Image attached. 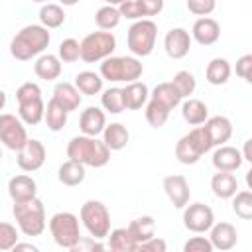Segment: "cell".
Listing matches in <instances>:
<instances>
[{
	"label": "cell",
	"mask_w": 252,
	"mask_h": 252,
	"mask_svg": "<svg viewBox=\"0 0 252 252\" xmlns=\"http://www.w3.org/2000/svg\"><path fill=\"white\" fill-rule=\"evenodd\" d=\"M49 41H51V35L47 28H43L41 24H30L12 37L10 53L18 61H30L32 57L41 55L49 45Z\"/></svg>",
	"instance_id": "1"
},
{
	"label": "cell",
	"mask_w": 252,
	"mask_h": 252,
	"mask_svg": "<svg viewBox=\"0 0 252 252\" xmlns=\"http://www.w3.org/2000/svg\"><path fill=\"white\" fill-rule=\"evenodd\" d=\"M67 158L89 167H104L110 161V150L96 136H75L67 144Z\"/></svg>",
	"instance_id": "2"
},
{
	"label": "cell",
	"mask_w": 252,
	"mask_h": 252,
	"mask_svg": "<svg viewBox=\"0 0 252 252\" xmlns=\"http://www.w3.org/2000/svg\"><path fill=\"white\" fill-rule=\"evenodd\" d=\"M12 215L16 219L18 230L26 236H39L45 230V205L37 197L14 203Z\"/></svg>",
	"instance_id": "3"
},
{
	"label": "cell",
	"mask_w": 252,
	"mask_h": 252,
	"mask_svg": "<svg viewBox=\"0 0 252 252\" xmlns=\"http://www.w3.org/2000/svg\"><path fill=\"white\" fill-rule=\"evenodd\" d=\"M144 73V65L138 57L128 55H108L100 63V77L110 83H132Z\"/></svg>",
	"instance_id": "4"
},
{
	"label": "cell",
	"mask_w": 252,
	"mask_h": 252,
	"mask_svg": "<svg viewBox=\"0 0 252 252\" xmlns=\"http://www.w3.org/2000/svg\"><path fill=\"white\" fill-rule=\"evenodd\" d=\"M16 100H18V116L24 124L35 126L43 120V110L45 102L41 98V89L37 83H24L16 91Z\"/></svg>",
	"instance_id": "5"
},
{
	"label": "cell",
	"mask_w": 252,
	"mask_h": 252,
	"mask_svg": "<svg viewBox=\"0 0 252 252\" xmlns=\"http://www.w3.org/2000/svg\"><path fill=\"white\" fill-rule=\"evenodd\" d=\"M156 37H158V26L154 20L142 18L136 20L126 33V45L132 51L134 57H148L154 51L156 45Z\"/></svg>",
	"instance_id": "6"
},
{
	"label": "cell",
	"mask_w": 252,
	"mask_h": 252,
	"mask_svg": "<svg viewBox=\"0 0 252 252\" xmlns=\"http://www.w3.org/2000/svg\"><path fill=\"white\" fill-rule=\"evenodd\" d=\"M211 142L203 130V126L199 124L197 128H193L191 132H187L185 136L179 138V142L175 144V158L179 163L183 165H193L197 163L203 154H207L211 150Z\"/></svg>",
	"instance_id": "7"
},
{
	"label": "cell",
	"mask_w": 252,
	"mask_h": 252,
	"mask_svg": "<svg viewBox=\"0 0 252 252\" xmlns=\"http://www.w3.org/2000/svg\"><path fill=\"white\" fill-rule=\"evenodd\" d=\"M85 228L89 230V234L93 238H106L108 232H110V213L106 209V205L102 201H96V199H89L83 203L81 207V213H79Z\"/></svg>",
	"instance_id": "8"
},
{
	"label": "cell",
	"mask_w": 252,
	"mask_h": 252,
	"mask_svg": "<svg viewBox=\"0 0 252 252\" xmlns=\"http://www.w3.org/2000/svg\"><path fill=\"white\" fill-rule=\"evenodd\" d=\"M79 45H81V59L85 63H98V61H102L114 53L116 37L112 32L98 30V32L85 35Z\"/></svg>",
	"instance_id": "9"
},
{
	"label": "cell",
	"mask_w": 252,
	"mask_h": 252,
	"mask_svg": "<svg viewBox=\"0 0 252 252\" xmlns=\"http://www.w3.org/2000/svg\"><path fill=\"white\" fill-rule=\"evenodd\" d=\"M49 232H51V236H53L57 246L71 250L81 238V228H79L77 215H73L69 211L55 213L49 219Z\"/></svg>",
	"instance_id": "10"
},
{
	"label": "cell",
	"mask_w": 252,
	"mask_h": 252,
	"mask_svg": "<svg viewBox=\"0 0 252 252\" xmlns=\"http://www.w3.org/2000/svg\"><path fill=\"white\" fill-rule=\"evenodd\" d=\"M28 140V132L20 116L16 114H0V144L12 152H18Z\"/></svg>",
	"instance_id": "11"
},
{
	"label": "cell",
	"mask_w": 252,
	"mask_h": 252,
	"mask_svg": "<svg viewBox=\"0 0 252 252\" xmlns=\"http://www.w3.org/2000/svg\"><path fill=\"white\" fill-rule=\"evenodd\" d=\"M215 222V213L209 205L205 203H187L183 207V224L187 230L195 232V234H201V232H207Z\"/></svg>",
	"instance_id": "12"
},
{
	"label": "cell",
	"mask_w": 252,
	"mask_h": 252,
	"mask_svg": "<svg viewBox=\"0 0 252 252\" xmlns=\"http://www.w3.org/2000/svg\"><path fill=\"white\" fill-rule=\"evenodd\" d=\"M45 156H47V150H45V146L39 142V140H26V144L18 150V158H16V161H18V167L22 169V171H37L41 165H43V161H45Z\"/></svg>",
	"instance_id": "13"
},
{
	"label": "cell",
	"mask_w": 252,
	"mask_h": 252,
	"mask_svg": "<svg viewBox=\"0 0 252 252\" xmlns=\"http://www.w3.org/2000/svg\"><path fill=\"white\" fill-rule=\"evenodd\" d=\"M191 33L183 28H171L163 37V49L171 59H183L191 49Z\"/></svg>",
	"instance_id": "14"
},
{
	"label": "cell",
	"mask_w": 252,
	"mask_h": 252,
	"mask_svg": "<svg viewBox=\"0 0 252 252\" xmlns=\"http://www.w3.org/2000/svg\"><path fill=\"white\" fill-rule=\"evenodd\" d=\"M163 191L167 195V199L171 201V205L175 209H183L187 203H189V197H191V189H189V183L183 175L175 173V175H165L163 177Z\"/></svg>",
	"instance_id": "15"
},
{
	"label": "cell",
	"mask_w": 252,
	"mask_h": 252,
	"mask_svg": "<svg viewBox=\"0 0 252 252\" xmlns=\"http://www.w3.org/2000/svg\"><path fill=\"white\" fill-rule=\"evenodd\" d=\"M220 37V26L215 18L203 16L193 24L191 30V39H195L199 45H213Z\"/></svg>",
	"instance_id": "16"
},
{
	"label": "cell",
	"mask_w": 252,
	"mask_h": 252,
	"mask_svg": "<svg viewBox=\"0 0 252 252\" xmlns=\"http://www.w3.org/2000/svg\"><path fill=\"white\" fill-rule=\"evenodd\" d=\"M203 124H205L203 130H205V134H207V138H209L213 148L215 146H222L232 136V124H230V120L226 116H213V118H207Z\"/></svg>",
	"instance_id": "17"
},
{
	"label": "cell",
	"mask_w": 252,
	"mask_h": 252,
	"mask_svg": "<svg viewBox=\"0 0 252 252\" xmlns=\"http://www.w3.org/2000/svg\"><path fill=\"white\" fill-rule=\"evenodd\" d=\"M209 230H211L209 240H211L213 248L226 252V250H230V248H234V246H236L238 232H236L234 224L224 222V220H222V222H213V226H211Z\"/></svg>",
	"instance_id": "18"
},
{
	"label": "cell",
	"mask_w": 252,
	"mask_h": 252,
	"mask_svg": "<svg viewBox=\"0 0 252 252\" xmlns=\"http://www.w3.org/2000/svg\"><path fill=\"white\" fill-rule=\"evenodd\" d=\"M242 154L234 146H219L213 154V165L217 171H236L242 165Z\"/></svg>",
	"instance_id": "19"
},
{
	"label": "cell",
	"mask_w": 252,
	"mask_h": 252,
	"mask_svg": "<svg viewBox=\"0 0 252 252\" xmlns=\"http://www.w3.org/2000/svg\"><path fill=\"white\" fill-rule=\"evenodd\" d=\"M8 195H10V199L14 203L33 199L37 195V183L30 175H24V173L22 175H14L8 181Z\"/></svg>",
	"instance_id": "20"
},
{
	"label": "cell",
	"mask_w": 252,
	"mask_h": 252,
	"mask_svg": "<svg viewBox=\"0 0 252 252\" xmlns=\"http://www.w3.org/2000/svg\"><path fill=\"white\" fill-rule=\"evenodd\" d=\"M104 126H106V114L98 106H87L81 112L79 128L85 136H98V134H102Z\"/></svg>",
	"instance_id": "21"
},
{
	"label": "cell",
	"mask_w": 252,
	"mask_h": 252,
	"mask_svg": "<svg viewBox=\"0 0 252 252\" xmlns=\"http://www.w3.org/2000/svg\"><path fill=\"white\" fill-rule=\"evenodd\" d=\"M51 98L59 106H63L67 112L77 110L79 104H81V93H79V89L75 85H71V83H65V81H61V83H57L53 87V96Z\"/></svg>",
	"instance_id": "22"
},
{
	"label": "cell",
	"mask_w": 252,
	"mask_h": 252,
	"mask_svg": "<svg viewBox=\"0 0 252 252\" xmlns=\"http://www.w3.org/2000/svg\"><path fill=\"white\" fill-rule=\"evenodd\" d=\"M122 96H124V106L128 110H138L148 102L150 91H148L146 83L132 81V83H126V87L122 89Z\"/></svg>",
	"instance_id": "23"
},
{
	"label": "cell",
	"mask_w": 252,
	"mask_h": 252,
	"mask_svg": "<svg viewBox=\"0 0 252 252\" xmlns=\"http://www.w3.org/2000/svg\"><path fill=\"white\" fill-rule=\"evenodd\" d=\"M211 189L219 199H230L238 191V179L232 171H217L211 177Z\"/></svg>",
	"instance_id": "24"
},
{
	"label": "cell",
	"mask_w": 252,
	"mask_h": 252,
	"mask_svg": "<svg viewBox=\"0 0 252 252\" xmlns=\"http://www.w3.org/2000/svg\"><path fill=\"white\" fill-rule=\"evenodd\" d=\"M33 73L43 81H55L61 75V59L53 53H41L33 63Z\"/></svg>",
	"instance_id": "25"
},
{
	"label": "cell",
	"mask_w": 252,
	"mask_h": 252,
	"mask_svg": "<svg viewBox=\"0 0 252 252\" xmlns=\"http://www.w3.org/2000/svg\"><path fill=\"white\" fill-rule=\"evenodd\" d=\"M128 140H130V134H128L126 126L120 124V122L106 124L104 130H102V142L106 144V148L110 152H118V150L126 148Z\"/></svg>",
	"instance_id": "26"
},
{
	"label": "cell",
	"mask_w": 252,
	"mask_h": 252,
	"mask_svg": "<svg viewBox=\"0 0 252 252\" xmlns=\"http://www.w3.org/2000/svg\"><path fill=\"white\" fill-rule=\"evenodd\" d=\"M85 165L75 161V159H67L59 165V171H57V179L59 183L67 185V187H75V185H81L85 181Z\"/></svg>",
	"instance_id": "27"
},
{
	"label": "cell",
	"mask_w": 252,
	"mask_h": 252,
	"mask_svg": "<svg viewBox=\"0 0 252 252\" xmlns=\"http://www.w3.org/2000/svg\"><path fill=\"white\" fill-rule=\"evenodd\" d=\"M181 114H183V120L191 126H199L203 124L207 118H209V108L203 100L199 98H187L183 104H181Z\"/></svg>",
	"instance_id": "28"
},
{
	"label": "cell",
	"mask_w": 252,
	"mask_h": 252,
	"mask_svg": "<svg viewBox=\"0 0 252 252\" xmlns=\"http://www.w3.org/2000/svg\"><path fill=\"white\" fill-rule=\"evenodd\" d=\"M126 228H128L130 236L134 238V242L142 244L144 240H148L156 234V219L150 217V215H142V217L134 219Z\"/></svg>",
	"instance_id": "29"
},
{
	"label": "cell",
	"mask_w": 252,
	"mask_h": 252,
	"mask_svg": "<svg viewBox=\"0 0 252 252\" xmlns=\"http://www.w3.org/2000/svg\"><path fill=\"white\" fill-rule=\"evenodd\" d=\"M230 73H232L230 63H228L224 57H215V59H211L209 65H207V69H205L207 81H209L211 85H215V87L224 85V83L230 79Z\"/></svg>",
	"instance_id": "30"
},
{
	"label": "cell",
	"mask_w": 252,
	"mask_h": 252,
	"mask_svg": "<svg viewBox=\"0 0 252 252\" xmlns=\"http://www.w3.org/2000/svg\"><path fill=\"white\" fill-rule=\"evenodd\" d=\"M150 98H154V100L161 102V104H163V106H167L169 110L177 108V106L181 104V100H183V98H181V94L177 93V89L173 87V83H171V81L156 85V87H154V91H152V94H150Z\"/></svg>",
	"instance_id": "31"
},
{
	"label": "cell",
	"mask_w": 252,
	"mask_h": 252,
	"mask_svg": "<svg viewBox=\"0 0 252 252\" xmlns=\"http://www.w3.org/2000/svg\"><path fill=\"white\" fill-rule=\"evenodd\" d=\"M102 77L94 71H81L77 73L75 77V87L79 89L81 94H87V96H94L102 91Z\"/></svg>",
	"instance_id": "32"
},
{
	"label": "cell",
	"mask_w": 252,
	"mask_h": 252,
	"mask_svg": "<svg viewBox=\"0 0 252 252\" xmlns=\"http://www.w3.org/2000/svg\"><path fill=\"white\" fill-rule=\"evenodd\" d=\"M67 116H69V112H67L63 106H59L53 98L47 100L45 110H43V120H45L47 128H49L51 132H59V130H63L65 124H67Z\"/></svg>",
	"instance_id": "33"
},
{
	"label": "cell",
	"mask_w": 252,
	"mask_h": 252,
	"mask_svg": "<svg viewBox=\"0 0 252 252\" xmlns=\"http://www.w3.org/2000/svg\"><path fill=\"white\" fill-rule=\"evenodd\" d=\"M106 238H108V248L114 252H136L138 250V244L130 236L128 228H114L108 232Z\"/></svg>",
	"instance_id": "34"
},
{
	"label": "cell",
	"mask_w": 252,
	"mask_h": 252,
	"mask_svg": "<svg viewBox=\"0 0 252 252\" xmlns=\"http://www.w3.org/2000/svg\"><path fill=\"white\" fill-rule=\"evenodd\" d=\"M39 22L43 28L47 30H55V28H61L65 24V12L59 4H43L39 8Z\"/></svg>",
	"instance_id": "35"
},
{
	"label": "cell",
	"mask_w": 252,
	"mask_h": 252,
	"mask_svg": "<svg viewBox=\"0 0 252 252\" xmlns=\"http://www.w3.org/2000/svg\"><path fill=\"white\" fill-rule=\"evenodd\" d=\"M120 20H122V16H120L118 8H116V6H110V4L98 8L96 14H94V24H96V28H98V30H104V32L114 30V28L120 24Z\"/></svg>",
	"instance_id": "36"
},
{
	"label": "cell",
	"mask_w": 252,
	"mask_h": 252,
	"mask_svg": "<svg viewBox=\"0 0 252 252\" xmlns=\"http://www.w3.org/2000/svg\"><path fill=\"white\" fill-rule=\"evenodd\" d=\"M100 104L106 112L110 114H120L122 110H126L124 106V96H122V89L118 87H110L106 91H102L100 94Z\"/></svg>",
	"instance_id": "37"
},
{
	"label": "cell",
	"mask_w": 252,
	"mask_h": 252,
	"mask_svg": "<svg viewBox=\"0 0 252 252\" xmlns=\"http://www.w3.org/2000/svg\"><path fill=\"white\" fill-rule=\"evenodd\" d=\"M169 108L167 106H163L161 102H158V100H154V98H150L148 100V106H146V120H148V124L152 126V128H161L165 122H167V118H169Z\"/></svg>",
	"instance_id": "38"
},
{
	"label": "cell",
	"mask_w": 252,
	"mask_h": 252,
	"mask_svg": "<svg viewBox=\"0 0 252 252\" xmlns=\"http://www.w3.org/2000/svg\"><path fill=\"white\" fill-rule=\"evenodd\" d=\"M232 211L236 217H240L242 220H250L252 219V193L246 191H236L232 197Z\"/></svg>",
	"instance_id": "39"
},
{
	"label": "cell",
	"mask_w": 252,
	"mask_h": 252,
	"mask_svg": "<svg viewBox=\"0 0 252 252\" xmlns=\"http://www.w3.org/2000/svg\"><path fill=\"white\" fill-rule=\"evenodd\" d=\"M173 87L177 89V93L181 94V98H189L193 93H195V87H197V81H195V75L191 71H177L171 79Z\"/></svg>",
	"instance_id": "40"
},
{
	"label": "cell",
	"mask_w": 252,
	"mask_h": 252,
	"mask_svg": "<svg viewBox=\"0 0 252 252\" xmlns=\"http://www.w3.org/2000/svg\"><path fill=\"white\" fill-rule=\"evenodd\" d=\"M57 57L63 61V63H75L77 59H81V45L77 39L73 37H67L59 43V53Z\"/></svg>",
	"instance_id": "41"
},
{
	"label": "cell",
	"mask_w": 252,
	"mask_h": 252,
	"mask_svg": "<svg viewBox=\"0 0 252 252\" xmlns=\"http://www.w3.org/2000/svg\"><path fill=\"white\" fill-rule=\"evenodd\" d=\"M18 240V228L10 222H0V250H12Z\"/></svg>",
	"instance_id": "42"
},
{
	"label": "cell",
	"mask_w": 252,
	"mask_h": 252,
	"mask_svg": "<svg viewBox=\"0 0 252 252\" xmlns=\"http://www.w3.org/2000/svg\"><path fill=\"white\" fill-rule=\"evenodd\" d=\"M217 8V0H187V10L195 16H209Z\"/></svg>",
	"instance_id": "43"
},
{
	"label": "cell",
	"mask_w": 252,
	"mask_h": 252,
	"mask_svg": "<svg viewBox=\"0 0 252 252\" xmlns=\"http://www.w3.org/2000/svg\"><path fill=\"white\" fill-rule=\"evenodd\" d=\"M183 250L185 252H213V244L209 238L205 236H191L185 244H183Z\"/></svg>",
	"instance_id": "44"
},
{
	"label": "cell",
	"mask_w": 252,
	"mask_h": 252,
	"mask_svg": "<svg viewBox=\"0 0 252 252\" xmlns=\"http://www.w3.org/2000/svg\"><path fill=\"white\" fill-rule=\"evenodd\" d=\"M116 8H118L120 16L126 18V20L136 22V20H142V18H144V16H142V10H140V6H138L136 0H126V2H122L120 6H116Z\"/></svg>",
	"instance_id": "45"
},
{
	"label": "cell",
	"mask_w": 252,
	"mask_h": 252,
	"mask_svg": "<svg viewBox=\"0 0 252 252\" xmlns=\"http://www.w3.org/2000/svg\"><path fill=\"white\" fill-rule=\"evenodd\" d=\"M236 75H238L240 79H244L246 83L252 81V55H250V53L242 55V57L236 61Z\"/></svg>",
	"instance_id": "46"
},
{
	"label": "cell",
	"mask_w": 252,
	"mask_h": 252,
	"mask_svg": "<svg viewBox=\"0 0 252 252\" xmlns=\"http://www.w3.org/2000/svg\"><path fill=\"white\" fill-rule=\"evenodd\" d=\"M140 10H142V16L144 18H152V16H158L161 10H163V0H136Z\"/></svg>",
	"instance_id": "47"
},
{
	"label": "cell",
	"mask_w": 252,
	"mask_h": 252,
	"mask_svg": "<svg viewBox=\"0 0 252 252\" xmlns=\"http://www.w3.org/2000/svg\"><path fill=\"white\" fill-rule=\"evenodd\" d=\"M81 250H91V252H94V250H104V244H102L98 238H93V236L85 238V236H81L79 242L71 248V252H81Z\"/></svg>",
	"instance_id": "48"
},
{
	"label": "cell",
	"mask_w": 252,
	"mask_h": 252,
	"mask_svg": "<svg viewBox=\"0 0 252 252\" xmlns=\"http://www.w3.org/2000/svg\"><path fill=\"white\" fill-rule=\"evenodd\" d=\"M165 248H167L165 240L163 238H158L156 234L152 238L144 240L142 244H138V250H144V252H165Z\"/></svg>",
	"instance_id": "49"
},
{
	"label": "cell",
	"mask_w": 252,
	"mask_h": 252,
	"mask_svg": "<svg viewBox=\"0 0 252 252\" xmlns=\"http://www.w3.org/2000/svg\"><path fill=\"white\" fill-rule=\"evenodd\" d=\"M12 250H16V252H18V250H32V252H37V246H35V244H30V242H20V240H18Z\"/></svg>",
	"instance_id": "50"
},
{
	"label": "cell",
	"mask_w": 252,
	"mask_h": 252,
	"mask_svg": "<svg viewBox=\"0 0 252 252\" xmlns=\"http://www.w3.org/2000/svg\"><path fill=\"white\" fill-rule=\"evenodd\" d=\"M240 154H242V159H244V161H252V154H250V140H246V142H244V148H242V152H240Z\"/></svg>",
	"instance_id": "51"
},
{
	"label": "cell",
	"mask_w": 252,
	"mask_h": 252,
	"mask_svg": "<svg viewBox=\"0 0 252 252\" xmlns=\"http://www.w3.org/2000/svg\"><path fill=\"white\" fill-rule=\"evenodd\" d=\"M4 106H6V93L0 89V110H2Z\"/></svg>",
	"instance_id": "52"
},
{
	"label": "cell",
	"mask_w": 252,
	"mask_h": 252,
	"mask_svg": "<svg viewBox=\"0 0 252 252\" xmlns=\"http://www.w3.org/2000/svg\"><path fill=\"white\" fill-rule=\"evenodd\" d=\"M63 6H75V4H79L81 0H59Z\"/></svg>",
	"instance_id": "53"
},
{
	"label": "cell",
	"mask_w": 252,
	"mask_h": 252,
	"mask_svg": "<svg viewBox=\"0 0 252 252\" xmlns=\"http://www.w3.org/2000/svg\"><path fill=\"white\" fill-rule=\"evenodd\" d=\"M106 4H110V6H120L122 2H126V0H104Z\"/></svg>",
	"instance_id": "54"
},
{
	"label": "cell",
	"mask_w": 252,
	"mask_h": 252,
	"mask_svg": "<svg viewBox=\"0 0 252 252\" xmlns=\"http://www.w3.org/2000/svg\"><path fill=\"white\" fill-rule=\"evenodd\" d=\"M32 2H37V4H45L47 0H32Z\"/></svg>",
	"instance_id": "55"
},
{
	"label": "cell",
	"mask_w": 252,
	"mask_h": 252,
	"mask_svg": "<svg viewBox=\"0 0 252 252\" xmlns=\"http://www.w3.org/2000/svg\"><path fill=\"white\" fill-rule=\"evenodd\" d=\"M0 159H2V150H0Z\"/></svg>",
	"instance_id": "56"
}]
</instances>
